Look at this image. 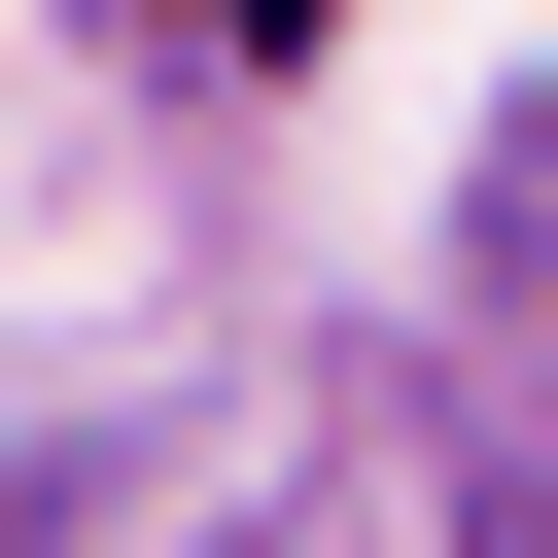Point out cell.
Listing matches in <instances>:
<instances>
[{
  "instance_id": "obj_1",
  "label": "cell",
  "mask_w": 558,
  "mask_h": 558,
  "mask_svg": "<svg viewBox=\"0 0 558 558\" xmlns=\"http://www.w3.org/2000/svg\"><path fill=\"white\" fill-rule=\"evenodd\" d=\"M174 35H209V70H279V35H314V0H174Z\"/></svg>"
}]
</instances>
